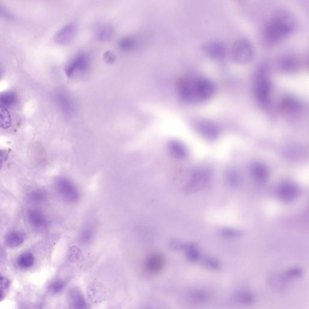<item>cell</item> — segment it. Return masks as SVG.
<instances>
[{"label":"cell","instance_id":"1","mask_svg":"<svg viewBox=\"0 0 309 309\" xmlns=\"http://www.w3.org/2000/svg\"><path fill=\"white\" fill-rule=\"evenodd\" d=\"M179 97L185 102L199 103L209 100L214 95V83L199 76H187L180 78L177 85Z\"/></svg>","mask_w":309,"mask_h":309},{"label":"cell","instance_id":"2","mask_svg":"<svg viewBox=\"0 0 309 309\" xmlns=\"http://www.w3.org/2000/svg\"><path fill=\"white\" fill-rule=\"evenodd\" d=\"M294 27L295 19L292 15L286 11L278 12L265 24L263 39L268 44H277L290 34Z\"/></svg>","mask_w":309,"mask_h":309},{"label":"cell","instance_id":"3","mask_svg":"<svg viewBox=\"0 0 309 309\" xmlns=\"http://www.w3.org/2000/svg\"><path fill=\"white\" fill-rule=\"evenodd\" d=\"M253 88L255 97L260 105L263 107L269 106L272 94V83L267 65H262L257 68L255 73Z\"/></svg>","mask_w":309,"mask_h":309},{"label":"cell","instance_id":"4","mask_svg":"<svg viewBox=\"0 0 309 309\" xmlns=\"http://www.w3.org/2000/svg\"><path fill=\"white\" fill-rule=\"evenodd\" d=\"M255 50L252 43L246 39L235 40L232 48L231 57L237 64H246L254 57Z\"/></svg>","mask_w":309,"mask_h":309},{"label":"cell","instance_id":"5","mask_svg":"<svg viewBox=\"0 0 309 309\" xmlns=\"http://www.w3.org/2000/svg\"><path fill=\"white\" fill-rule=\"evenodd\" d=\"M165 263V258L160 253H151L144 259L143 270L149 275H156L163 270Z\"/></svg>","mask_w":309,"mask_h":309},{"label":"cell","instance_id":"6","mask_svg":"<svg viewBox=\"0 0 309 309\" xmlns=\"http://www.w3.org/2000/svg\"><path fill=\"white\" fill-rule=\"evenodd\" d=\"M89 64V59L87 55L81 54L71 60L65 68V73L68 77L85 72Z\"/></svg>","mask_w":309,"mask_h":309},{"label":"cell","instance_id":"7","mask_svg":"<svg viewBox=\"0 0 309 309\" xmlns=\"http://www.w3.org/2000/svg\"><path fill=\"white\" fill-rule=\"evenodd\" d=\"M60 193L68 201L75 202L79 198V193L75 185L67 179L61 178L58 181Z\"/></svg>","mask_w":309,"mask_h":309},{"label":"cell","instance_id":"8","mask_svg":"<svg viewBox=\"0 0 309 309\" xmlns=\"http://www.w3.org/2000/svg\"><path fill=\"white\" fill-rule=\"evenodd\" d=\"M203 50L209 57L215 59H222L226 55V47L219 41L207 43L203 47Z\"/></svg>","mask_w":309,"mask_h":309},{"label":"cell","instance_id":"9","mask_svg":"<svg viewBox=\"0 0 309 309\" xmlns=\"http://www.w3.org/2000/svg\"><path fill=\"white\" fill-rule=\"evenodd\" d=\"M70 309H90L89 305L82 292L78 289H73L68 293Z\"/></svg>","mask_w":309,"mask_h":309},{"label":"cell","instance_id":"10","mask_svg":"<svg viewBox=\"0 0 309 309\" xmlns=\"http://www.w3.org/2000/svg\"><path fill=\"white\" fill-rule=\"evenodd\" d=\"M300 65L298 58L292 54L282 56L277 60V67L280 70L291 72L297 69Z\"/></svg>","mask_w":309,"mask_h":309},{"label":"cell","instance_id":"11","mask_svg":"<svg viewBox=\"0 0 309 309\" xmlns=\"http://www.w3.org/2000/svg\"><path fill=\"white\" fill-rule=\"evenodd\" d=\"M76 33V26L74 24H69L63 27L57 33L55 40L60 45L67 44L74 38Z\"/></svg>","mask_w":309,"mask_h":309},{"label":"cell","instance_id":"12","mask_svg":"<svg viewBox=\"0 0 309 309\" xmlns=\"http://www.w3.org/2000/svg\"><path fill=\"white\" fill-rule=\"evenodd\" d=\"M300 102L296 98L291 96H285L279 102V108L281 111L286 113H294L300 110Z\"/></svg>","mask_w":309,"mask_h":309},{"label":"cell","instance_id":"13","mask_svg":"<svg viewBox=\"0 0 309 309\" xmlns=\"http://www.w3.org/2000/svg\"><path fill=\"white\" fill-rule=\"evenodd\" d=\"M196 126L197 130L202 135L206 136L208 138H213L218 135V129L213 123L209 122V121L204 120L197 121L196 123Z\"/></svg>","mask_w":309,"mask_h":309},{"label":"cell","instance_id":"14","mask_svg":"<svg viewBox=\"0 0 309 309\" xmlns=\"http://www.w3.org/2000/svg\"><path fill=\"white\" fill-rule=\"evenodd\" d=\"M24 240L25 235L23 232L15 231L10 232L6 235L5 244L9 248H15L23 244Z\"/></svg>","mask_w":309,"mask_h":309},{"label":"cell","instance_id":"15","mask_svg":"<svg viewBox=\"0 0 309 309\" xmlns=\"http://www.w3.org/2000/svg\"><path fill=\"white\" fill-rule=\"evenodd\" d=\"M55 101L63 112L70 114L73 111V106L70 98L64 93H59L55 96Z\"/></svg>","mask_w":309,"mask_h":309},{"label":"cell","instance_id":"16","mask_svg":"<svg viewBox=\"0 0 309 309\" xmlns=\"http://www.w3.org/2000/svg\"><path fill=\"white\" fill-rule=\"evenodd\" d=\"M17 265L20 269L27 270L32 268L35 263L34 255L30 252H24L19 255L17 260Z\"/></svg>","mask_w":309,"mask_h":309},{"label":"cell","instance_id":"17","mask_svg":"<svg viewBox=\"0 0 309 309\" xmlns=\"http://www.w3.org/2000/svg\"><path fill=\"white\" fill-rule=\"evenodd\" d=\"M17 95L14 91H6L0 94V106L8 109L17 102Z\"/></svg>","mask_w":309,"mask_h":309},{"label":"cell","instance_id":"18","mask_svg":"<svg viewBox=\"0 0 309 309\" xmlns=\"http://www.w3.org/2000/svg\"><path fill=\"white\" fill-rule=\"evenodd\" d=\"M28 218L30 224L35 227L44 226L46 221L44 215L37 210H30L28 213Z\"/></svg>","mask_w":309,"mask_h":309},{"label":"cell","instance_id":"19","mask_svg":"<svg viewBox=\"0 0 309 309\" xmlns=\"http://www.w3.org/2000/svg\"><path fill=\"white\" fill-rule=\"evenodd\" d=\"M234 300L237 303L244 306H250L255 302V296L249 292H240L235 296Z\"/></svg>","mask_w":309,"mask_h":309},{"label":"cell","instance_id":"20","mask_svg":"<svg viewBox=\"0 0 309 309\" xmlns=\"http://www.w3.org/2000/svg\"><path fill=\"white\" fill-rule=\"evenodd\" d=\"M12 125V118L8 109L0 106V128L9 129Z\"/></svg>","mask_w":309,"mask_h":309},{"label":"cell","instance_id":"21","mask_svg":"<svg viewBox=\"0 0 309 309\" xmlns=\"http://www.w3.org/2000/svg\"><path fill=\"white\" fill-rule=\"evenodd\" d=\"M169 149L171 153L178 158H182L186 155V149L178 141H172L169 144Z\"/></svg>","mask_w":309,"mask_h":309},{"label":"cell","instance_id":"22","mask_svg":"<svg viewBox=\"0 0 309 309\" xmlns=\"http://www.w3.org/2000/svg\"><path fill=\"white\" fill-rule=\"evenodd\" d=\"M190 296L192 300L196 303H205L210 298L209 293H207L206 291L202 290L193 291Z\"/></svg>","mask_w":309,"mask_h":309},{"label":"cell","instance_id":"23","mask_svg":"<svg viewBox=\"0 0 309 309\" xmlns=\"http://www.w3.org/2000/svg\"><path fill=\"white\" fill-rule=\"evenodd\" d=\"M185 252H186V257L188 260L191 262H197L200 258V254L198 251L196 249L194 246L192 245H188L184 248Z\"/></svg>","mask_w":309,"mask_h":309},{"label":"cell","instance_id":"24","mask_svg":"<svg viewBox=\"0 0 309 309\" xmlns=\"http://www.w3.org/2000/svg\"><path fill=\"white\" fill-rule=\"evenodd\" d=\"M66 283L64 280H57L53 281L49 286V292L52 294H58L64 290Z\"/></svg>","mask_w":309,"mask_h":309},{"label":"cell","instance_id":"25","mask_svg":"<svg viewBox=\"0 0 309 309\" xmlns=\"http://www.w3.org/2000/svg\"><path fill=\"white\" fill-rule=\"evenodd\" d=\"M303 275V270L299 268H293L286 271L284 273L283 277L285 279H295Z\"/></svg>","mask_w":309,"mask_h":309},{"label":"cell","instance_id":"26","mask_svg":"<svg viewBox=\"0 0 309 309\" xmlns=\"http://www.w3.org/2000/svg\"><path fill=\"white\" fill-rule=\"evenodd\" d=\"M203 265L207 269L212 270H220V265L218 261L214 258H207L203 261Z\"/></svg>","mask_w":309,"mask_h":309},{"label":"cell","instance_id":"27","mask_svg":"<svg viewBox=\"0 0 309 309\" xmlns=\"http://www.w3.org/2000/svg\"><path fill=\"white\" fill-rule=\"evenodd\" d=\"M0 18L6 20L14 19L13 15L11 13V12L9 11L6 7L2 6L1 4H0Z\"/></svg>","mask_w":309,"mask_h":309},{"label":"cell","instance_id":"28","mask_svg":"<svg viewBox=\"0 0 309 309\" xmlns=\"http://www.w3.org/2000/svg\"><path fill=\"white\" fill-rule=\"evenodd\" d=\"M111 35H112V30L108 26L101 27L98 32L99 37L103 39H110Z\"/></svg>","mask_w":309,"mask_h":309},{"label":"cell","instance_id":"29","mask_svg":"<svg viewBox=\"0 0 309 309\" xmlns=\"http://www.w3.org/2000/svg\"><path fill=\"white\" fill-rule=\"evenodd\" d=\"M134 45H135V41L133 39H129V38L123 39L120 43V47L124 50L131 49L134 47Z\"/></svg>","mask_w":309,"mask_h":309},{"label":"cell","instance_id":"30","mask_svg":"<svg viewBox=\"0 0 309 309\" xmlns=\"http://www.w3.org/2000/svg\"><path fill=\"white\" fill-rule=\"evenodd\" d=\"M93 237V232H91L90 229L85 230L84 232H83L81 235V242L83 243V244H88L91 241V240L92 239Z\"/></svg>","mask_w":309,"mask_h":309},{"label":"cell","instance_id":"31","mask_svg":"<svg viewBox=\"0 0 309 309\" xmlns=\"http://www.w3.org/2000/svg\"><path fill=\"white\" fill-rule=\"evenodd\" d=\"M9 286V281L7 278L0 275V289H6Z\"/></svg>","mask_w":309,"mask_h":309},{"label":"cell","instance_id":"32","mask_svg":"<svg viewBox=\"0 0 309 309\" xmlns=\"http://www.w3.org/2000/svg\"><path fill=\"white\" fill-rule=\"evenodd\" d=\"M8 159V155L3 151H0V169L2 168L3 166V163Z\"/></svg>","mask_w":309,"mask_h":309},{"label":"cell","instance_id":"33","mask_svg":"<svg viewBox=\"0 0 309 309\" xmlns=\"http://www.w3.org/2000/svg\"><path fill=\"white\" fill-rule=\"evenodd\" d=\"M115 58L116 57H115V55L110 52H108L105 55V59L107 60L108 62H113L114 60H115Z\"/></svg>","mask_w":309,"mask_h":309},{"label":"cell","instance_id":"34","mask_svg":"<svg viewBox=\"0 0 309 309\" xmlns=\"http://www.w3.org/2000/svg\"><path fill=\"white\" fill-rule=\"evenodd\" d=\"M4 298V293L2 290L0 289V301H1Z\"/></svg>","mask_w":309,"mask_h":309},{"label":"cell","instance_id":"35","mask_svg":"<svg viewBox=\"0 0 309 309\" xmlns=\"http://www.w3.org/2000/svg\"><path fill=\"white\" fill-rule=\"evenodd\" d=\"M1 76H2V72L1 69H0V78H1Z\"/></svg>","mask_w":309,"mask_h":309}]
</instances>
